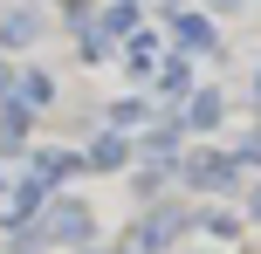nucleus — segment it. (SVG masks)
<instances>
[{
	"instance_id": "obj_1",
	"label": "nucleus",
	"mask_w": 261,
	"mask_h": 254,
	"mask_svg": "<svg viewBox=\"0 0 261 254\" xmlns=\"http://www.w3.org/2000/svg\"><path fill=\"white\" fill-rule=\"evenodd\" d=\"M193 227V213L186 206H151L144 220H130V234H124V254H165L179 234Z\"/></svg>"
},
{
	"instance_id": "obj_2",
	"label": "nucleus",
	"mask_w": 261,
	"mask_h": 254,
	"mask_svg": "<svg viewBox=\"0 0 261 254\" xmlns=\"http://www.w3.org/2000/svg\"><path fill=\"white\" fill-rule=\"evenodd\" d=\"M179 179H186L193 192H234V186H241V158H234V151H206V145H199V151H186Z\"/></svg>"
},
{
	"instance_id": "obj_3",
	"label": "nucleus",
	"mask_w": 261,
	"mask_h": 254,
	"mask_svg": "<svg viewBox=\"0 0 261 254\" xmlns=\"http://www.w3.org/2000/svg\"><path fill=\"white\" fill-rule=\"evenodd\" d=\"M41 241H48V247H90V241H96V213H90L83 200H48Z\"/></svg>"
},
{
	"instance_id": "obj_4",
	"label": "nucleus",
	"mask_w": 261,
	"mask_h": 254,
	"mask_svg": "<svg viewBox=\"0 0 261 254\" xmlns=\"http://www.w3.org/2000/svg\"><path fill=\"white\" fill-rule=\"evenodd\" d=\"M69 27H76V55H83V62H103V55H110L103 7H83V0H76V7H69Z\"/></svg>"
},
{
	"instance_id": "obj_5",
	"label": "nucleus",
	"mask_w": 261,
	"mask_h": 254,
	"mask_svg": "<svg viewBox=\"0 0 261 254\" xmlns=\"http://www.w3.org/2000/svg\"><path fill=\"white\" fill-rule=\"evenodd\" d=\"M0 220H7V234H21L28 220L41 227V220H48V186H41V179H21V186L7 192V213H0Z\"/></svg>"
},
{
	"instance_id": "obj_6",
	"label": "nucleus",
	"mask_w": 261,
	"mask_h": 254,
	"mask_svg": "<svg viewBox=\"0 0 261 254\" xmlns=\"http://www.w3.org/2000/svg\"><path fill=\"white\" fill-rule=\"evenodd\" d=\"M172 35H179V48H186V55H220V35H213V21H206L199 7L172 14Z\"/></svg>"
},
{
	"instance_id": "obj_7",
	"label": "nucleus",
	"mask_w": 261,
	"mask_h": 254,
	"mask_svg": "<svg viewBox=\"0 0 261 254\" xmlns=\"http://www.w3.org/2000/svg\"><path fill=\"white\" fill-rule=\"evenodd\" d=\"M227 117V103H220V90H193L179 103V131H213V124Z\"/></svg>"
},
{
	"instance_id": "obj_8",
	"label": "nucleus",
	"mask_w": 261,
	"mask_h": 254,
	"mask_svg": "<svg viewBox=\"0 0 261 254\" xmlns=\"http://www.w3.org/2000/svg\"><path fill=\"white\" fill-rule=\"evenodd\" d=\"M76 151H55V145H41V151H28V179H41V186H62L69 172H76Z\"/></svg>"
},
{
	"instance_id": "obj_9",
	"label": "nucleus",
	"mask_w": 261,
	"mask_h": 254,
	"mask_svg": "<svg viewBox=\"0 0 261 254\" xmlns=\"http://www.w3.org/2000/svg\"><path fill=\"white\" fill-rule=\"evenodd\" d=\"M124 158H130V137H124V131H103L90 151H83V165H90V172H124Z\"/></svg>"
},
{
	"instance_id": "obj_10",
	"label": "nucleus",
	"mask_w": 261,
	"mask_h": 254,
	"mask_svg": "<svg viewBox=\"0 0 261 254\" xmlns=\"http://www.w3.org/2000/svg\"><path fill=\"white\" fill-rule=\"evenodd\" d=\"M144 158L151 165H165V172H179V124H151V131H144Z\"/></svg>"
},
{
	"instance_id": "obj_11",
	"label": "nucleus",
	"mask_w": 261,
	"mask_h": 254,
	"mask_svg": "<svg viewBox=\"0 0 261 254\" xmlns=\"http://www.w3.org/2000/svg\"><path fill=\"white\" fill-rule=\"evenodd\" d=\"M35 35H41V7H14L7 21H0V48H28Z\"/></svg>"
},
{
	"instance_id": "obj_12",
	"label": "nucleus",
	"mask_w": 261,
	"mask_h": 254,
	"mask_svg": "<svg viewBox=\"0 0 261 254\" xmlns=\"http://www.w3.org/2000/svg\"><path fill=\"white\" fill-rule=\"evenodd\" d=\"M124 69H130V82H144V76H151V69H158V41L144 35V27H138V35L124 41Z\"/></svg>"
},
{
	"instance_id": "obj_13",
	"label": "nucleus",
	"mask_w": 261,
	"mask_h": 254,
	"mask_svg": "<svg viewBox=\"0 0 261 254\" xmlns=\"http://www.w3.org/2000/svg\"><path fill=\"white\" fill-rule=\"evenodd\" d=\"M48 96H55V76H48V69H21V110H41Z\"/></svg>"
},
{
	"instance_id": "obj_14",
	"label": "nucleus",
	"mask_w": 261,
	"mask_h": 254,
	"mask_svg": "<svg viewBox=\"0 0 261 254\" xmlns=\"http://www.w3.org/2000/svg\"><path fill=\"white\" fill-rule=\"evenodd\" d=\"M130 124L144 131V124H151V103H117L110 110V131H130Z\"/></svg>"
},
{
	"instance_id": "obj_15",
	"label": "nucleus",
	"mask_w": 261,
	"mask_h": 254,
	"mask_svg": "<svg viewBox=\"0 0 261 254\" xmlns=\"http://www.w3.org/2000/svg\"><path fill=\"white\" fill-rule=\"evenodd\" d=\"M199 227H206L213 241H234V234H241V220H234V213H199Z\"/></svg>"
},
{
	"instance_id": "obj_16",
	"label": "nucleus",
	"mask_w": 261,
	"mask_h": 254,
	"mask_svg": "<svg viewBox=\"0 0 261 254\" xmlns=\"http://www.w3.org/2000/svg\"><path fill=\"white\" fill-rule=\"evenodd\" d=\"M158 82H165V90L179 96V103H186V96H193V90H186V82H193V76H186V62H165V76H158Z\"/></svg>"
},
{
	"instance_id": "obj_17",
	"label": "nucleus",
	"mask_w": 261,
	"mask_h": 254,
	"mask_svg": "<svg viewBox=\"0 0 261 254\" xmlns=\"http://www.w3.org/2000/svg\"><path fill=\"white\" fill-rule=\"evenodd\" d=\"M234 158H241V165H261V131H248V137H241V151H234Z\"/></svg>"
},
{
	"instance_id": "obj_18",
	"label": "nucleus",
	"mask_w": 261,
	"mask_h": 254,
	"mask_svg": "<svg viewBox=\"0 0 261 254\" xmlns=\"http://www.w3.org/2000/svg\"><path fill=\"white\" fill-rule=\"evenodd\" d=\"M248 220H261V186H254V192H248Z\"/></svg>"
},
{
	"instance_id": "obj_19",
	"label": "nucleus",
	"mask_w": 261,
	"mask_h": 254,
	"mask_svg": "<svg viewBox=\"0 0 261 254\" xmlns=\"http://www.w3.org/2000/svg\"><path fill=\"white\" fill-rule=\"evenodd\" d=\"M206 7H220V14H234V7H241V0H206Z\"/></svg>"
},
{
	"instance_id": "obj_20",
	"label": "nucleus",
	"mask_w": 261,
	"mask_h": 254,
	"mask_svg": "<svg viewBox=\"0 0 261 254\" xmlns=\"http://www.w3.org/2000/svg\"><path fill=\"white\" fill-rule=\"evenodd\" d=\"M165 7H172V14H186V7H193V0H165Z\"/></svg>"
},
{
	"instance_id": "obj_21",
	"label": "nucleus",
	"mask_w": 261,
	"mask_h": 254,
	"mask_svg": "<svg viewBox=\"0 0 261 254\" xmlns=\"http://www.w3.org/2000/svg\"><path fill=\"white\" fill-rule=\"evenodd\" d=\"M254 110H261V69H254Z\"/></svg>"
},
{
	"instance_id": "obj_22",
	"label": "nucleus",
	"mask_w": 261,
	"mask_h": 254,
	"mask_svg": "<svg viewBox=\"0 0 261 254\" xmlns=\"http://www.w3.org/2000/svg\"><path fill=\"white\" fill-rule=\"evenodd\" d=\"M130 7H138V0H130Z\"/></svg>"
}]
</instances>
